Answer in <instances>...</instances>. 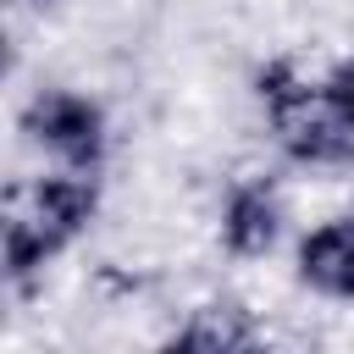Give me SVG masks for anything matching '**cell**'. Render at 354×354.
Returning <instances> with one entry per match:
<instances>
[{
    "instance_id": "1",
    "label": "cell",
    "mask_w": 354,
    "mask_h": 354,
    "mask_svg": "<svg viewBox=\"0 0 354 354\" xmlns=\"http://www.w3.org/2000/svg\"><path fill=\"white\" fill-rule=\"evenodd\" d=\"M88 210H94V188L88 183H77V177L39 183L33 188V210L11 216V227H6V260H11V271L28 277L61 238H72L88 221Z\"/></svg>"
},
{
    "instance_id": "2",
    "label": "cell",
    "mask_w": 354,
    "mask_h": 354,
    "mask_svg": "<svg viewBox=\"0 0 354 354\" xmlns=\"http://www.w3.org/2000/svg\"><path fill=\"white\" fill-rule=\"evenodd\" d=\"M260 94H266V105H271V116H277V127H282V144H288L299 160H337V155H348L354 127L337 116V105H332V111L315 105L310 88H299L288 66H266V72H260Z\"/></svg>"
},
{
    "instance_id": "3",
    "label": "cell",
    "mask_w": 354,
    "mask_h": 354,
    "mask_svg": "<svg viewBox=\"0 0 354 354\" xmlns=\"http://www.w3.org/2000/svg\"><path fill=\"white\" fill-rule=\"evenodd\" d=\"M28 127H33V138H44L55 155H66L77 166H88L100 155V111L77 94H39L28 111Z\"/></svg>"
},
{
    "instance_id": "4",
    "label": "cell",
    "mask_w": 354,
    "mask_h": 354,
    "mask_svg": "<svg viewBox=\"0 0 354 354\" xmlns=\"http://www.w3.org/2000/svg\"><path fill=\"white\" fill-rule=\"evenodd\" d=\"M299 266H304V282L354 299V221H332V227L310 232L299 249Z\"/></svg>"
},
{
    "instance_id": "5",
    "label": "cell",
    "mask_w": 354,
    "mask_h": 354,
    "mask_svg": "<svg viewBox=\"0 0 354 354\" xmlns=\"http://www.w3.org/2000/svg\"><path fill=\"white\" fill-rule=\"evenodd\" d=\"M271 238H277V205L260 188H238L227 205V243L238 254H260Z\"/></svg>"
},
{
    "instance_id": "6",
    "label": "cell",
    "mask_w": 354,
    "mask_h": 354,
    "mask_svg": "<svg viewBox=\"0 0 354 354\" xmlns=\"http://www.w3.org/2000/svg\"><path fill=\"white\" fill-rule=\"evenodd\" d=\"M183 348H249L254 343V326L243 321L238 304H210L188 321V332H177Z\"/></svg>"
},
{
    "instance_id": "7",
    "label": "cell",
    "mask_w": 354,
    "mask_h": 354,
    "mask_svg": "<svg viewBox=\"0 0 354 354\" xmlns=\"http://www.w3.org/2000/svg\"><path fill=\"white\" fill-rule=\"evenodd\" d=\"M326 100H332V105H337V116L354 127V72H337V77H332V88H326Z\"/></svg>"
}]
</instances>
